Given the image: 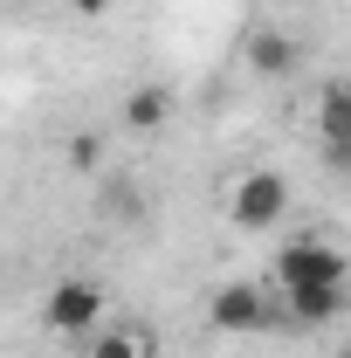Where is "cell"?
Listing matches in <instances>:
<instances>
[{
    "instance_id": "1",
    "label": "cell",
    "mask_w": 351,
    "mask_h": 358,
    "mask_svg": "<svg viewBox=\"0 0 351 358\" xmlns=\"http://www.w3.org/2000/svg\"><path fill=\"white\" fill-rule=\"evenodd\" d=\"M351 282V262L324 241V234H296L282 255H275V289H345Z\"/></svg>"
},
{
    "instance_id": "13",
    "label": "cell",
    "mask_w": 351,
    "mask_h": 358,
    "mask_svg": "<svg viewBox=\"0 0 351 358\" xmlns=\"http://www.w3.org/2000/svg\"><path fill=\"white\" fill-rule=\"evenodd\" d=\"M345 358H351V352H345Z\"/></svg>"
},
{
    "instance_id": "8",
    "label": "cell",
    "mask_w": 351,
    "mask_h": 358,
    "mask_svg": "<svg viewBox=\"0 0 351 358\" xmlns=\"http://www.w3.org/2000/svg\"><path fill=\"white\" fill-rule=\"evenodd\" d=\"M89 358H159V338L145 324H103L89 331Z\"/></svg>"
},
{
    "instance_id": "10",
    "label": "cell",
    "mask_w": 351,
    "mask_h": 358,
    "mask_svg": "<svg viewBox=\"0 0 351 358\" xmlns=\"http://www.w3.org/2000/svg\"><path fill=\"white\" fill-rule=\"evenodd\" d=\"M96 200H103V207H110L117 221H145V200H138L124 179H96Z\"/></svg>"
},
{
    "instance_id": "2",
    "label": "cell",
    "mask_w": 351,
    "mask_h": 358,
    "mask_svg": "<svg viewBox=\"0 0 351 358\" xmlns=\"http://www.w3.org/2000/svg\"><path fill=\"white\" fill-rule=\"evenodd\" d=\"M282 303H275V289H255V282H220L214 296H207V324L227 331V338H262L282 324Z\"/></svg>"
},
{
    "instance_id": "11",
    "label": "cell",
    "mask_w": 351,
    "mask_h": 358,
    "mask_svg": "<svg viewBox=\"0 0 351 358\" xmlns=\"http://www.w3.org/2000/svg\"><path fill=\"white\" fill-rule=\"evenodd\" d=\"M69 166H76V173H103V138L76 131V138H69Z\"/></svg>"
},
{
    "instance_id": "9",
    "label": "cell",
    "mask_w": 351,
    "mask_h": 358,
    "mask_svg": "<svg viewBox=\"0 0 351 358\" xmlns=\"http://www.w3.org/2000/svg\"><path fill=\"white\" fill-rule=\"evenodd\" d=\"M173 124V96L152 83V90H131L124 96V131H138V138H152V131H166Z\"/></svg>"
},
{
    "instance_id": "7",
    "label": "cell",
    "mask_w": 351,
    "mask_h": 358,
    "mask_svg": "<svg viewBox=\"0 0 351 358\" xmlns=\"http://www.w3.org/2000/svg\"><path fill=\"white\" fill-rule=\"evenodd\" d=\"M275 296H282V289H275ZM282 310H289V324H338V317L351 310V282L345 289H289Z\"/></svg>"
},
{
    "instance_id": "4",
    "label": "cell",
    "mask_w": 351,
    "mask_h": 358,
    "mask_svg": "<svg viewBox=\"0 0 351 358\" xmlns=\"http://www.w3.org/2000/svg\"><path fill=\"white\" fill-rule=\"evenodd\" d=\"M42 324L55 338H89V331H103V289H96L89 275H62V282L48 289V303H42Z\"/></svg>"
},
{
    "instance_id": "6",
    "label": "cell",
    "mask_w": 351,
    "mask_h": 358,
    "mask_svg": "<svg viewBox=\"0 0 351 358\" xmlns=\"http://www.w3.org/2000/svg\"><path fill=\"white\" fill-rule=\"evenodd\" d=\"M241 55H248V69L268 76V83H282V76L303 69V48H296V35H282V28H255V35L241 42Z\"/></svg>"
},
{
    "instance_id": "12",
    "label": "cell",
    "mask_w": 351,
    "mask_h": 358,
    "mask_svg": "<svg viewBox=\"0 0 351 358\" xmlns=\"http://www.w3.org/2000/svg\"><path fill=\"white\" fill-rule=\"evenodd\" d=\"M69 7H76V14H89V21H96V14H110V0H69Z\"/></svg>"
},
{
    "instance_id": "5",
    "label": "cell",
    "mask_w": 351,
    "mask_h": 358,
    "mask_svg": "<svg viewBox=\"0 0 351 358\" xmlns=\"http://www.w3.org/2000/svg\"><path fill=\"white\" fill-rule=\"evenodd\" d=\"M317 138H324L331 166L351 173V83H324L317 90Z\"/></svg>"
},
{
    "instance_id": "3",
    "label": "cell",
    "mask_w": 351,
    "mask_h": 358,
    "mask_svg": "<svg viewBox=\"0 0 351 358\" xmlns=\"http://www.w3.org/2000/svg\"><path fill=\"white\" fill-rule=\"evenodd\" d=\"M227 214H234V227H275L282 214H289V179L268 173V166H255V173H241L234 186H227Z\"/></svg>"
}]
</instances>
